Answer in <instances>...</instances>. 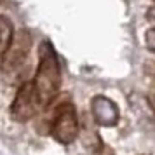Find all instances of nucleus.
Masks as SVG:
<instances>
[{
	"instance_id": "1",
	"label": "nucleus",
	"mask_w": 155,
	"mask_h": 155,
	"mask_svg": "<svg viewBox=\"0 0 155 155\" xmlns=\"http://www.w3.org/2000/svg\"><path fill=\"white\" fill-rule=\"evenodd\" d=\"M38 68L33 77V84H35V91L38 96V101L42 108L51 105V101L59 91L61 85V68H59V61H58L56 51L52 49L47 40L40 45L38 49Z\"/></svg>"
},
{
	"instance_id": "2",
	"label": "nucleus",
	"mask_w": 155,
	"mask_h": 155,
	"mask_svg": "<svg viewBox=\"0 0 155 155\" xmlns=\"http://www.w3.org/2000/svg\"><path fill=\"white\" fill-rule=\"evenodd\" d=\"M52 138L61 145H70L80 136V122L75 106L63 101L58 105L52 113V126H51Z\"/></svg>"
},
{
	"instance_id": "3",
	"label": "nucleus",
	"mask_w": 155,
	"mask_h": 155,
	"mask_svg": "<svg viewBox=\"0 0 155 155\" xmlns=\"http://www.w3.org/2000/svg\"><path fill=\"white\" fill-rule=\"evenodd\" d=\"M30 49H31V35L28 30H19L14 35L12 42L9 45V49L2 54V63L0 70L5 77L16 78L21 75L23 68L26 64Z\"/></svg>"
},
{
	"instance_id": "4",
	"label": "nucleus",
	"mask_w": 155,
	"mask_h": 155,
	"mask_svg": "<svg viewBox=\"0 0 155 155\" xmlns=\"http://www.w3.org/2000/svg\"><path fill=\"white\" fill-rule=\"evenodd\" d=\"M40 108L42 105L38 101L33 80H25L19 85L16 98L11 105V117L18 122H26V120L33 119Z\"/></svg>"
},
{
	"instance_id": "5",
	"label": "nucleus",
	"mask_w": 155,
	"mask_h": 155,
	"mask_svg": "<svg viewBox=\"0 0 155 155\" xmlns=\"http://www.w3.org/2000/svg\"><path fill=\"white\" fill-rule=\"evenodd\" d=\"M91 115L92 120L103 127H113L117 126L120 119L119 106L113 99L106 98V96H94L91 99Z\"/></svg>"
},
{
	"instance_id": "6",
	"label": "nucleus",
	"mask_w": 155,
	"mask_h": 155,
	"mask_svg": "<svg viewBox=\"0 0 155 155\" xmlns=\"http://www.w3.org/2000/svg\"><path fill=\"white\" fill-rule=\"evenodd\" d=\"M96 122L94 124H89V122H84L80 126V138L84 141L85 148H89L91 152H99L101 148V140H99L98 133H96Z\"/></svg>"
},
{
	"instance_id": "7",
	"label": "nucleus",
	"mask_w": 155,
	"mask_h": 155,
	"mask_svg": "<svg viewBox=\"0 0 155 155\" xmlns=\"http://www.w3.org/2000/svg\"><path fill=\"white\" fill-rule=\"evenodd\" d=\"M14 35L16 33H14L12 21L9 19L7 16H0V56L9 49Z\"/></svg>"
},
{
	"instance_id": "8",
	"label": "nucleus",
	"mask_w": 155,
	"mask_h": 155,
	"mask_svg": "<svg viewBox=\"0 0 155 155\" xmlns=\"http://www.w3.org/2000/svg\"><path fill=\"white\" fill-rule=\"evenodd\" d=\"M145 40H147V47L148 51L155 52V28H150L145 35Z\"/></svg>"
},
{
	"instance_id": "9",
	"label": "nucleus",
	"mask_w": 155,
	"mask_h": 155,
	"mask_svg": "<svg viewBox=\"0 0 155 155\" xmlns=\"http://www.w3.org/2000/svg\"><path fill=\"white\" fill-rule=\"evenodd\" d=\"M147 21L152 25V28H155V5L147 11Z\"/></svg>"
},
{
	"instance_id": "10",
	"label": "nucleus",
	"mask_w": 155,
	"mask_h": 155,
	"mask_svg": "<svg viewBox=\"0 0 155 155\" xmlns=\"http://www.w3.org/2000/svg\"><path fill=\"white\" fill-rule=\"evenodd\" d=\"M148 101H150V105H152V108L155 110V85L150 89V92H148Z\"/></svg>"
}]
</instances>
